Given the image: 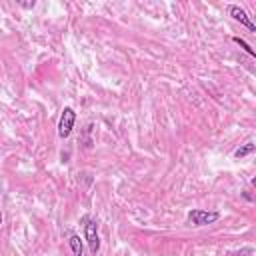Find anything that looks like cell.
Returning <instances> with one entry per match:
<instances>
[{
  "label": "cell",
  "mask_w": 256,
  "mask_h": 256,
  "mask_svg": "<svg viewBox=\"0 0 256 256\" xmlns=\"http://www.w3.org/2000/svg\"><path fill=\"white\" fill-rule=\"evenodd\" d=\"M186 220L190 226H208V224H214L216 220H220V212L218 210H202V208H192L188 210L186 214Z\"/></svg>",
  "instance_id": "obj_1"
},
{
  "label": "cell",
  "mask_w": 256,
  "mask_h": 256,
  "mask_svg": "<svg viewBox=\"0 0 256 256\" xmlns=\"http://www.w3.org/2000/svg\"><path fill=\"white\" fill-rule=\"evenodd\" d=\"M82 222H84V240H86V244H88V248H90V254L96 256V254L100 252L98 222H96L94 218H90V216H84Z\"/></svg>",
  "instance_id": "obj_2"
},
{
  "label": "cell",
  "mask_w": 256,
  "mask_h": 256,
  "mask_svg": "<svg viewBox=\"0 0 256 256\" xmlns=\"http://www.w3.org/2000/svg\"><path fill=\"white\" fill-rule=\"evenodd\" d=\"M74 124H76V112L72 106H64L62 114H60V120H58V136L62 140H66L72 130H74Z\"/></svg>",
  "instance_id": "obj_3"
},
{
  "label": "cell",
  "mask_w": 256,
  "mask_h": 256,
  "mask_svg": "<svg viewBox=\"0 0 256 256\" xmlns=\"http://www.w3.org/2000/svg\"><path fill=\"white\" fill-rule=\"evenodd\" d=\"M228 14H230L236 22H240L242 26H246L250 32H256V24L250 20V16L246 14V10H244V8H240L238 4H230V6H228Z\"/></svg>",
  "instance_id": "obj_4"
},
{
  "label": "cell",
  "mask_w": 256,
  "mask_h": 256,
  "mask_svg": "<svg viewBox=\"0 0 256 256\" xmlns=\"http://www.w3.org/2000/svg\"><path fill=\"white\" fill-rule=\"evenodd\" d=\"M68 244H70L72 256H84V242L76 232H68Z\"/></svg>",
  "instance_id": "obj_5"
},
{
  "label": "cell",
  "mask_w": 256,
  "mask_h": 256,
  "mask_svg": "<svg viewBox=\"0 0 256 256\" xmlns=\"http://www.w3.org/2000/svg\"><path fill=\"white\" fill-rule=\"evenodd\" d=\"M256 150V146L252 144V142H248V144H244V146H240L236 152H234V158L236 160H242V158H246V156H250L252 152Z\"/></svg>",
  "instance_id": "obj_6"
},
{
  "label": "cell",
  "mask_w": 256,
  "mask_h": 256,
  "mask_svg": "<svg viewBox=\"0 0 256 256\" xmlns=\"http://www.w3.org/2000/svg\"><path fill=\"white\" fill-rule=\"evenodd\" d=\"M232 40H234V42H236V44H238V46H240V48H242V50H244L246 54H250V56H256L254 48H252V46H250V44H248V42H246L244 38H240V36H234Z\"/></svg>",
  "instance_id": "obj_7"
},
{
  "label": "cell",
  "mask_w": 256,
  "mask_h": 256,
  "mask_svg": "<svg viewBox=\"0 0 256 256\" xmlns=\"http://www.w3.org/2000/svg\"><path fill=\"white\" fill-rule=\"evenodd\" d=\"M252 254H254V248H252V246L242 248V250H238V252H232V256H252Z\"/></svg>",
  "instance_id": "obj_8"
},
{
  "label": "cell",
  "mask_w": 256,
  "mask_h": 256,
  "mask_svg": "<svg viewBox=\"0 0 256 256\" xmlns=\"http://www.w3.org/2000/svg\"><path fill=\"white\" fill-rule=\"evenodd\" d=\"M22 8H26V10H30V8H34L36 6V2H34V0H32V2H18Z\"/></svg>",
  "instance_id": "obj_9"
},
{
  "label": "cell",
  "mask_w": 256,
  "mask_h": 256,
  "mask_svg": "<svg viewBox=\"0 0 256 256\" xmlns=\"http://www.w3.org/2000/svg\"><path fill=\"white\" fill-rule=\"evenodd\" d=\"M0 224H2V212H0Z\"/></svg>",
  "instance_id": "obj_10"
}]
</instances>
